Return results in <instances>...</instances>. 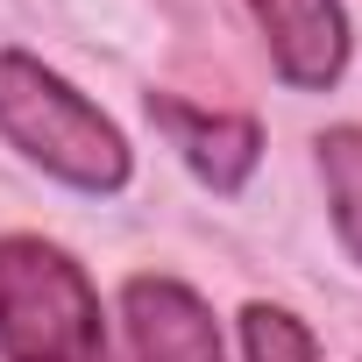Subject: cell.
<instances>
[{"label":"cell","instance_id":"1","mask_svg":"<svg viewBox=\"0 0 362 362\" xmlns=\"http://www.w3.org/2000/svg\"><path fill=\"white\" fill-rule=\"evenodd\" d=\"M0 142L43 163L71 192L107 199L128 185V135L29 50H0Z\"/></svg>","mask_w":362,"mask_h":362},{"label":"cell","instance_id":"2","mask_svg":"<svg viewBox=\"0 0 362 362\" xmlns=\"http://www.w3.org/2000/svg\"><path fill=\"white\" fill-rule=\"evenodd\" d=\"M0 355L8 362H114L86 263L43 235L0 242Z\"/></svg>","mask_w":362,"mask_h":362},{"label":"cell","instance_id":"3","mask_svg":"<svg viewBox=\"0 0 362 362\" xmlns=\"http://www.w3.org/2000/svg\"><path fill=\"white\" fill-rule=\"evenodd\" d=\"M121 327L135 362H228L214 305L177 277H128L121 284Z\"/></svg>","mask_w":362,"mask_h":362},{"label":"cell","instance_id":"4","mask_svg":"<svg viewBox=\"0 0 362 362\" xmlns=\"http://www.w3.org/2000/svg\"><path fill=\"white\" fill-rule=\"evenodd\" d=\"M270 43V64L291 93H327L348 71V8L341 0H249Z\"/></svg>","mask_w":362,"mask_h":362},{"label":"cell","instance_id":"5","mask_svg":"<svg viewBox=\"0 0 362 362\" xmlns=\"http://www.w3.org/2000/svg\"><path fill=\"white\" fill-rule=\"evenodd\" d=\"M149 121L170 135V149L185 156V170L206 192H221V199H235L249 185V170L263 163V128L249 114H206V107L170 100V93H149Z\"/></svg>","mask_w":362,"mask_h":362},{"label":"cell","instance_id":"6","mask_svg":"<svg viewBox=\"0 0 362 362\" xmlns=\"http://www.w3.org/2000/svg\"><path fill=\"white\" fill-rule=\"evenodd\" d=\"M320 177H327V214L341 249L362 263V128H327L320 142Z\"/></svg>","mask_w":362,"mask_h":362},{"label":"cell","instance_id":"7","mask_svg":"<svg viewBox=\"0 0 362 362\" xmlns=\"http://www.w3.org/2000/svg\"><path fill=\"white\" fill-rule=\"evenodd\" d=\"M242 362H320V341L305 334V320L291 305H242Z\"/></svg>","mask_w":362,"mask_h":362}]
</instances>
